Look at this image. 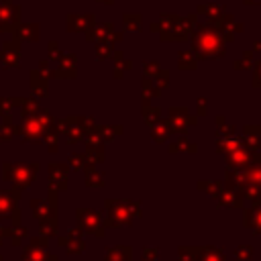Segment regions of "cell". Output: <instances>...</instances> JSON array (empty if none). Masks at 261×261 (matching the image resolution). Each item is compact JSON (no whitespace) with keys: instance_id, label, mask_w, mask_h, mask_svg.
<instances>
[{"instance_id":"cell-6","label":"cell","mask_w":261,"mask_h":261,"mask_svg":"<svg viewBox=\"0 0 261 261\" xmlns=\"http://www.w3.org/2000/svg\"><path fill=\"white\" fill-rule=\"evenodd\" d=\"M149 261H151V259H149Z\"/></svg>"},{"instance_id":"cell-3","label":"cell","mask_w":261,"mask_h":261,"mask_svg":"<svg viewBox=\"0 0 261 261\" xmlns=\"http://www.w3.org/2000/svg\"><path fill=\"white\" fill-rule=\"evenodd\" d=\"M253 257V247H239L237 253H234V261H251Z\"/></svg>"},{"instance_id":"cell-1","label":"cell","mask_w":261,"mask_h":261,"mask_svg":"<svg viewBox=\"0 0 261 261\" xmlns=\"http://www.w3.org/2000/svg\"><path fill=\"white\" fill-rule=\"evenodd\" d=\"M194 261H224V255L220 249L206 247V249H200V253H196Z\"/></svg>"},{"instance_id":"cell-5","label":"cell","mask_w":261,"mask_h":261,"mask_svg":"<svg viewBox=\"0 0 261 261\" xmlns=\"http://www.w3.org/2000/svg\"><path fill=\"white\" fill-rule=\"evenodd\" d=\"M143 253H145V255H143V257H145V261H149V259H155V255H157V249H145Z\"/></svg>"},{"instance_id":"cell-4","label":"cell","mask_w":261,"mask_h":261,"mask_svg":"<svg viewBox=\"0 0 261 261\" xmlns=\"http://www.w3.org/2000/svg\"><path fill=\"white\" fill-rule=\"evenodd\" d=\"M194 259H196V253H190V249H181L179 261H194Z\"/></svg>"},{"instance_id":"cell-2","label":"cell","mask_w":261,"mask_h":261,"mask_svg":"<svg viewBox=\"0 0 261 261\" xmlns=\"http://www.w3.org/2000/svg\"><path fill=\"white\" fill-rule=\"evenodd\" d=\"M106 261H130V249L128 247L108 249V259Z\"/></svg>"}]
</instances>
